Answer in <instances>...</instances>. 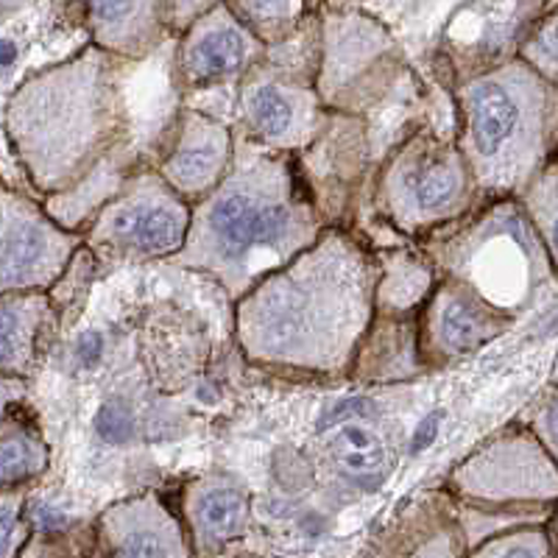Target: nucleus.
Returning a JSON list of instances; mask_svg holds the SVG:
<instances>
[{
	"instance_id": "obj_31",
	"label": "nucleus",
	"mask_w": 558,
	"mask_h": 558,
	"mask_svg": "<svg viewBox=\"0 0 558 558\" xmlns=\"http://www.w3.org/2000/svg\"><path fill=\"white\" fill-rule=\"evenodd\" d=\"M26 397V383L23 380H9V377H0V427L7 425L9 418L14 416L17 405Z\"/></svg>"
},
{
	"instance_id": "obj_22",
	"label": "nucleus",
	"mask_w": 558,
	"mask_h": 558,
	"mask_svg": "<svg viewBox=\"0 0 558 558\" xmlns=\"http://www.w3.org/2000/svg\"><path fill=\"white\" fill-rule=\"evenodd\" d=\"M525 209L531 216L536 235L547 246V257L550 263L556 260V162H547L542 173L527 184Z\"/></svg>"
},
{
	"instance_id": "obj_23",
	"label": "nucleus",
	"mask_w": 558,
	"mask_h": 558,
	"mask_svg": "<svg viewBox=\"0 0 558 558\" xmlns=\"http://www.w3.org/2000/svg\"><path fill=\"white\" fill-rule=\"evenodd\" d=\"M466 558H553V539L542 525L517 527L481 542Z\"/></svg>"
},
{
	"instance_id": "obj_2",
	"label": "nucleus",
	"mask_w": 558,
	"mask_h": 558,
	"mask_svg": "<svg viewBox=\"0 0 558 558\" xmlns=\"http://www.w3.org/2000/svg\"><path fill=\"white\" fill-rule=\"evenodd\" d=\"M318 232L322 216L291 157L241 148L223 182L191 209L187 238L171 263L213 271L241 299L311 248Z\"/></svg>"
},
{
	"instance_id": "obj_3",
	"label": "nucleus",
	"mask_w": 558,
	"mask_h": 558,
	"mask_svg": "<svg viewBox=\"0 0 558 558\" xmlns=\"http://www.w3.org/2000/svg\"><path fill=\"white\" fill-rule=\"evenodd\" d=\"M123 129L118 59L87 48L28 78L7 107L14 154L39 193H64L114 151Z\"/></svg>"
},
{
	"instance_id": "obj_28",
	"label": "nucleus",
	"mask_w": 558,
	"mask_h": 558,
	"mask_svg": "<svg viewBox=\"0 0 558 558\" xmlns=\"http://www.w3.org/2000/svg\"><path fill=\"white\" fill-rule=\"evenodd\" d=\"M93 427H96V436L107 445L123 447L134 438V411L126 400L121 397H112V400L104 402L96 411V418H93Z\"/></svg>"
},
{
	"instance_id": "obj_20",
	"label": "nucleus",
	"mask_w": 558,
	"mask_h": 558,
	"mask_svg": "<svg viewBox=\"0 0 558 558\" xmlns=\"http://www.w3.org/2000/svg\"><path fill=\"white\" fill-rule=\"evenodd\" d=\"M433 291V271L425 260L413 254H393L383 266L380 286L375 288V296L388 313H408L425 302Z\"/></svg>"
},
{
	"instance_id": "obj_11",
	"label": "nucleus",
	"mask_w": 558,
	"mask_h": 558,
	"mask_svg": "<svg viewBox=\"0 0 558 558\" xmlns=\"http://www.w3.org/2000/svg\"><path fill=\"white\" fill-rule=\"evenodd\" d=\"M232 134L223 123L196 109H184L171 151L159 162L157 177L179 198H207L227 177L232 157Z\"/></svg>"
},
{
	"instance_id": "obj_30",
	"label": "nucleus",
	"mask_w": 558,
	"mask_h": 558,
	"mask_svg": "<svg viewBox=\"0 0 558 558\" xmlns=\"http://www.w3.org/2000/svg\"><path fill=\"white\" fill-rule=\"evenodd\" d=\"M104 347H107V341H104V336L98 330L82 332V336L76 338V349H73V357H76V363L82 368H93L98 361H101Z\"/></svg>"
},
{
	"instance_id": "obj_5",
	"label": "nucleus",
	"mask_w": 558,
	"mask_h": 558,
	"mask_svg": "<svg viewBox=\"0 0 558 558\" xmlns=\"http://www.w3.org/2000/svg\"><path fill=\"white\" fill-rule=\"evenodd\" d=\"M472 179L452 143L416 132L388 159L380 177V207L408 232L438 227L470 207Z\"/></svg>"
},
{
	"instance_id": "obj_27",
	"label": "nucleus",
	"mask_w": 558,
	"mask_h": 558,
	"mask_svg": "<svg viewBox=\"0 0 558 558\" xmlns=\"http://www.w3.org/2000/svg\"><path fill=\"white\" fill-rule=\"evenodd\" d=\"M558 43H556V14H547L545 20L536 23L531 34L525 37L520 48V62L525 68H531L542 82H547L550 87H556V64H558Z\"/></svg>"
},
{
	"instance_id": "obj_15",
	"label": "nucleus",
	"mask_w": 558,
	"mask_h": 558,
	"mask_svg": "<svg viewBox=\"0 0 558 558\" xmlns=\"http://www.w3.org/2000/svg\"><path fill=\"white\" fill-rule=\"evenodd\" d=\"M388 43L380 26L372 17H330L324 28V70L318 82V98L336 101L338 89L361 73L380 62L388 51Z\"/></svg>"
},
{
	"instance_id": "obj_6",
	"label": "nucleus",
	"mask_w": 558,
	"mask_h": 558,
	"mask_svg": "<svg viewBox=\"0 0 558 558\" xmlns=\"http://www.w3.org/2000/svg\"><path fill=\"white\" fill-rule=\"evenodd\" d=\"M191 227V204L157 173L132 177L93 218L89 246L126 257H173Z\"/></svg>"
},
{
	"instance_id": "obj_9",
	"label": "nucleus",
	"mask_w": 558,
	"mask_h": 558,
	"mask_svg": "<svg viewBox=\"0 0 558 558\" xmlns=\"http://www.w3.org/2000/svg\"><path fill=\"white\" fill-rule=\"evenodd\" d=\"M241 109L252 140L274 154L293 151L316 140L322 114L318 93L282 64L257 62L243 78Z\"/></svg>"
},
{
	"instance_id": "obj_12",
	"label": "nucleus",
	"mask_w": 558,
	"mask_h": 558,
	"mask_svg": "<svg viewBox=\"0 0 558 558\" xmlns=\"http://www.w3.org/2000/svg\"><path fill=\"white\" fill-rule=\"evenodd\" d=\"M508 322H511L508 313L488 305L470 286L447 279L445 286L427 296L425 352L441 361L470 355L477 347L500 336Z\"/></svg>"
},
{
	"instance_id": "obj_17",
	"label": "nucleus",
	"mask_w": 558,
	"mask_h": 558,
	"mask_svg": "<svg viewBox=\"0 0 558 558\" xmlns=\"http://www.w3.org/2000/svg\"><path fill=\"white\" fill-rule=\"evenodd\" d=\"M48 311L51 302L45 293L0 296V377L23 380L32 372Z\"/></svg>"
},
{
	"instance_id": "obj_19",
	"label": "nucleus",
	"mask_w": 558,
	"mask_h": 558,
	"mask_svg": "<svg viewBox=\"0 0 558 558\" xmlns=\"http://www.w3.org/2000/svg\"><path fill=\"white\" fill-rule=\"evenodd\" d=\"M48 466V447L39 433L26 422L9 418L0 427V492L3 488L26 486Z\"/></svg>"
},
{
	"instance_id": "obj_29",
	"label": "nucleus",
	"mask_w": 558,
	"mask_h": 558,
	"mask_svg": "<svg viewBox=\"0 0 558 558\" xmlns=\"http://www.w3.org/2000/svg\"><path fill=\"white\" fill-rule=\"evenodd\" d=\"M372 413V402L361 400V397H349V400H341L338 405H332L330 411H324L322 418H318V430H336L343 422H355V418H363Z\"/></svg>"
},
{
	"instance_id": "obj_25",
	"label": "nucleus",
	"mask_w": 558,
	"mask_h": 558,
	"mask_svg": "<svg viewBox=\"0 0 558 558\" xmlns=\"http://www.w3.org/2000/svg\"><path fill=\"white\" fill-rule=\"evenodd\" d=\"M26 486L0 492V558H20L32 527L26 520Z\"/></svg>"
},
{
	"instance_id": "obj_13",
	"label": "nucleus",
	"mask_w": 558,
	"mask_h": 558,
	"mask_svg": "<svg viewBox=\"0 0 558 558\" xmlns=\"http://www.w3.org/2000/svg\"><path fill=\"white\" fill-rule=\"evenodd\" d=\"M263 59V45L232 17L227 7H213L198 17L182 43L179 68L184 82L193 87L246 76Z\"/></svg>"
},
{
	"instance_id": "obj_21",
	"label": "nucleus",
	"mask_w": 558,
	"mask_h": 558,
	"mask_svg": "<svg viewBox=\"0 0 558 558\" xmlns=\"http://www.w3.org/2000/svg\"><path fill=\"white\" fill-rule=\"evenodd\" d=\"M232 17L257 43H282L305 14V3H227Z\"/></svg>"
},
{
	"instance_id": "obj_26",
	"label": "nucleus",
	"mask_w": 558,
	"mask_h": 558,
	"mask_svg": "<svg viewBox=\"0 0 558 558\" xmlns=\"http://www.w3.org/2000/svg\"><path fill=\"white\" fill-rule=\"evenodd\" d=\"M96 527H64L59 533H32L20 558H87Z\"/></svg>"
},
{
	"instance_id": "obj_4",
	"label": "nucleus",
	"mask_w": 558,
	"mask_h": 558,
	"mask_svg": "<svg viewBox=\"0 0 558 558\" xmlns=\"http://www.w3.org/2000/svg\"><path fill=\"white\" fill-rule=\"evenodd\" d=\"M461 154L472 184L488 193H525L553 151L556 87L520 59L472 76L458 93Z\"/></svg>"
},
{
	"instance_id": "obj_8",
	"label": "nucleus",
	"mask_w": 558,
	"mask_h": 558,
	"mask_svg": "<svg viewBox=\"0 0 558 558\" xmlns=\"http://www.w3.org/2000/svg\"><path fill=\"white\" fill-rule=\"evenodd\" d=\"M456 495L486 506H542L556 500V461L527 433H506L452 472Z\"/></svg>"
},
{
	"instance_id": "obj_32",
	"label": "nucleus",
	"mask_w": 558,
	"mask_h": 558,
	"mask_svg": "<svg viewBox=\"0 0 558 558\" xmlns=\"http://www.w3.org/2000/svg\"><path fill=\"white\" fill-rule=\"evenodd\" d=\"M441 418H445V411H433V413H427L422 422H418L416 430H413V436H411L413 452H422V450H427V447H433V441L438 438V430H441Z\"/></svg>"
},
{
	"instance_id": "obj_33",
	"label": "nucleus",
	"mask_w": 558,
	"mask_h": 558,
	"mask_svg": "<svg viewBox=\"0 0 558 558\" xmlns=\"http://www.w3.org/2000/svg\"><path fill=\"white\" fill-rule=\"evenodd\" d=\"M20 62V45L12 37H0V70H9Z\"/></svg>"
},
{
	"instance_id": "obj_16",
	"label": "nucleus",
	"mask_w": 558,
	"mask_h": 558,
	"mask_svg": "<svg viewBox=\"0 0 558 558\" xmlns=\"http://www.w3.org/2000/svg\"><path fill=\"white\" fill-rule=\"evenodd\" d=\"M89 32L109 57H146L162 37V3H89Z\"/></svg>"
},
{
	"instance_id": "obj_7",
	"label": "nucleus",
	"mask_w": 558,
	"mask_h": 558,
	"mask_svg": "<svg viewBox=\"0 0 558 558\" xmlns=\"http://www.w3.org/2000/svg\"><path fill=\"white\" fill-rule=\"evenodd\" d=\"M76 248L78 235L57 227L37 202L0 184V296L53 288Z\"/></svg>"
},
{
	"instance_id": "obj_14",
	"label": "nucleus",
	"mask_w": 558,
	"mask_h": 558,
	"mask_svg": "<svg viewBox=\"0 0 558 558\" xmlns=\"http://www.w3.org/2000/svg\"><path fill=\"white\" fill-rule=\"evenodd\" d=\"M184 533L193 558H221L252 527V506L241 488L227 481H198L182 497Z\"/></svg>"
},
{
	"instance_id": "obj_18",
	"label": "nucleus",
	"mask_w": 558,
	"mask_h": 558,
	"mask_svg": "<svg viewBox=\"0 0 558 558\" xmlns=\"http://www.w3.org/2000/svg\"><path fill=\"white\" fill-rule=\"evenodd\" d=\"M330 456L338 470L361 486H375L393 470V456L386 441L363 425L336 427L330 438Z\"/></svg>"
},
{
	"instance_id": "obj_1",
	"label": "nucleus",
	"mask_w": 558,
	"mask_h": 558,
	"mask_svg": "<svg viewBox=\"0 0 558 558\" xmlns=\"http://www.w3.org/2000/svg\"><path fill=\"white\" fill-rule=\"evenodd\" d=\"M377 266L349 235L327 229L288 266L241 296L238 338L257 363L341 375L375 313Z\"/></svg>"
},
{
	"instance_id": "obj_10",
	"label": "nucleus",
	"mask_w": 558,
	"mask_h": 558,
	"mask_svg": "<svg viewBox=\"0 0 558 558\" xmlns=\"http://www.w3.org/2000/svg\"><path fill=\"white\" fill-rule=\"evenodd\" d=\"M87 558H193V550L182 520L148 492L104 511Z\"/></svg>"
},
{
	"instance_id": "obj_24",
	"label": "nucleus",
	"mask_w": 558,
	"mask_h": 558,
	"mask_svg": "<svg viewBox=\"0 0 558 558\" xmlns=\"http://www.w3.org/2000/svg\"><path fill=\"white\" fill-rule=\"evenodd\" d=\"M388 558H466V542L458 522L430 520L425 531H418L416 539L397 545Z\"/></svg>"
}]
</instances>
